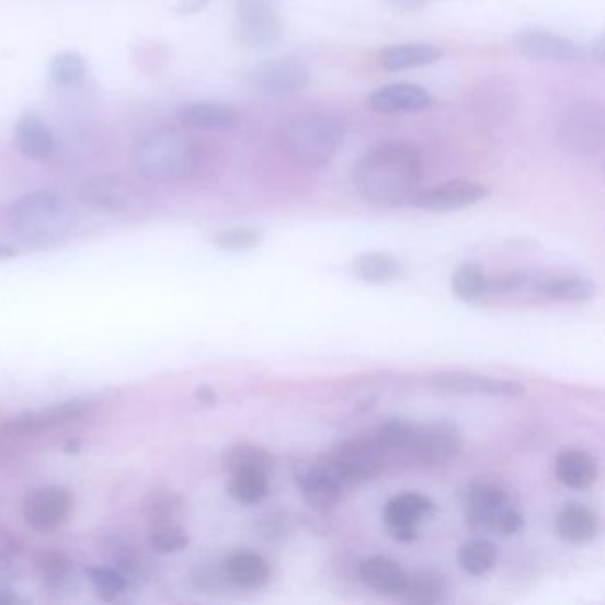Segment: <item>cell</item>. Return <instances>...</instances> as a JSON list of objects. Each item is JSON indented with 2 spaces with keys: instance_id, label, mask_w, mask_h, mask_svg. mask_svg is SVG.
<instances>
[{
  "instance_id": "obj_1",
  "label": "cell",
  "mask_w": 605,
  "mask_h": 605,
  "mask_svg": "<svg viewBox=\"0 0 605 605\" xmlns=\"http://www.w3.org/2000/svg\"><path fill=\"white\" fill-rule=\"evenodd\" d=\"M423 178L420 149L410 142L392 140L369 149L354 169L358 194L380 208L409 203Z\"/></svg>"
},
{
  "instance_id": "obj_2",
  "label": "cell",
  "mask_w": 605,
  "mask_h": 605,
  "mask_svg": "<svg viewBox=\"0 0 605 605\" xmlns=\"http://www.w3.org/2000/svg\"><path fill=\"white\" fill-rule=\"evenodd\" d=\"M134 163L137 173L149 182H178L196 173L199 155L191 137L163 126L139 140Z\"/></svg>"
},
{
  "instance_id": "obj_3",
  "label": "cell",
  "mask_w": 605,
  "mask_h": 605,
  "mask_svg": "<svg viewBox=\"0 0 605 605\" xmlns=\"http://www.w3.org/2000/svg\"><path fill=\"white\" fill-rule=\"evenodd\" d=\"M464 512L467 526L476 533L513 536L526 524L517 494L494 478H476L467 484Z\"/></svg>"
},
{
  "instance_id": "obj_4",
  "label": "cell",
  "mask_w": 605,
  "mask_h": 605,
  "mask_svg": "<svg viewBox=\"0 0 605 605\" xmlns=\"http://www.w3.org/2000/svg\"><path fill=\"white\" fill-rule=\"evenodd\" d=\"M346 136V125L331 114L298 116L283 130V145L295 162L306 169L326 168Z\"/></svg>"
},
{
  "instance_id": "obj_5",
  "label": "cell",
  "mask_w": 605,
  "mask_h": 605,
  "mask_svg": "<svg viewBox=\"0 0 605 605\" xmlns=\"http://www.w3.org/2000/svg\"><path fill=\"white\" fill-rule=\"evenodd\" d=\"M386 453L375 438H349L327 453L326 461L346 489L369 483L383 475Z\"/></svg>"
},
{
  "instance_id": "obj_6",
  "label": "cell",
  "mask_w": 605,
  "mask_h": 605,
  "mask_svg": "<svg viewBox=\"0 0 605 605\" xmlns=\"http://www.w3.org/2000/svg\"><path fill=\"white\" fill-rule=\"evenodd\" d=\"M559 136L564 148L582 157L601 153L605 145V111L595 100H579L572 103L559 126Z\"/></svg>"
},
{
  "instance_id": "obj_7",
  "label": "cell",
  "mask_w": 605,
  "mask_h": 605,
  "mask_svg": "<svg viewBox=\"0 0 605 605\" xmlns=\"http://www.w3.org/2000/svg\"><path fill=\"white\" fill-rule=\"evenodd\" d=\"M277 5L279 0H237L235 37L242 47L265 48L279 42L285 22Z\"/></svg>"
},
{
  "instance_id": "obj_8",
  "label": "cell",
  "mask_w": 605,
  "mask_h": 605,
  "mask_svg": "<svg viewBox=\"0 0 605 605\" xmlns=\"http://www.w3.org/2000/svg\"><path fill=\"white\" fill-rule=\"evenodd\" d=\"M65 208V199L57 192H28L11 203L5 220L14 233L34 237L50 231L61 220Z\"/></svg>"
},
{
  "instance_id": "obj_9",
  "label": "cell",
  "mask_w": 605,
  "mask_h": 605,
  "mask_svg": "<svg viewBox=\"0 0 605 605\" xmlns=\"http://www.w3.org/2000/svg\"><path fill=\"white\" fill-rule=\"evenodd\" d=\"M429 384L433 391L444 392V395H480L501 398V400H515V398L526 395V386L517 380L489 377V375L460 372V369L435 373L429 378Z\"/></svg>"
},
{
  "instance_id": "obj_10",
  "label": "cell",
  "mask_w": 605,
  "mask_h": 605,
  "mask_svg": "<svg viewBox=\"0 0 605 605\" xmlns=\"http://www.w3.org/2000/svg\"><path fill=\"white\" fill-rule=\"evenodd\" d=\"M464 449V432L452 421L415 424L409 453L423 464H446Z\"/></svg>"
},
{
  "instance_id": "obj_11",
  "label": "cell",
  "mask_w": 605,
  "mask_h": 605,
  "mask_svg": "<svg viewBox=\"0 0 605 605\" xmlns=\"http://www.w3.org/2000/svg\"><path fill=\"white\" fill-rule=\"evenodd\" d=\"M297 487L306 504L318 515H327L340 506L349 490L323 457L298 470Z\"/></svg>"
},
{
  "instance_id": "obj_12",
  "label": "cell",
  "mask_w": 605,
  "mask_h": 605,
  "mask_svg": "<svg viewBox=\"0 0 605 605\" xmlns=\"http://www.w3.org/2000/svg\"><path fill=\"white\" fill-rule=\"evenodd\" d=\"M73 512V495L61 484L39 487L25 498L22 513L34 532H56Z\"/></svg>"
},
{
  "instance_id": "obj_13",
  "label": "cell",
  "mask_w": 605,
  "mask_h": 605,
  "mask_svg": "<svg viewBox=\"0 0 605 605\" xmlns=\"http://www.w3.org/2000/svg\"><path fill=\"white\" fill-rule=\"evenodd\" d=\"M489 189L470 180H453L430 186L424 191H415L410 197V205L418 210L432 212V214H446V212L464 210L469 206L478 205L489 197Z\"/></svg>"
},
{
  "instance_id": "obj_14",
  "label": "cell",
  "mask_w": 605,
  "mask_h": 605,
  "mask_svg": "<svg viewBox=\"0 0 605 605\" xmlns=\"http://www.w3.org/2000/svg\"><path fill=\"white\" fill-rule=\"evenodd\" d=\"M435 512V503L418 492H403L387 501L384 522L395 540L410 544L418 538V529Z\"/></svg>"
},
{
  "instance_id": "obj_15",
  "label": "cell",
  "mask_w": 605,
  "mask_h": 605,
  "mask_svg": "<svg viewBox=\"0 0 605 605\" xmlns=\"http://www.w3.org/2000/svg\"><path fill=\"white\" fill-rule=\"evenodd\" d=\"M515 47L529 61L581 62L586 61V50L569 37L541 28H524L515 36Z\"/></svg>"
},
{
  "instance_id": "obj_16",
  "label": "cell",
  "mask_w": 605,
  "mask_h": 605,
  "mask_svg": "<svg viewBox=\"0 0 605 605\" xmlns=\"http://www.w3.org/2000/svg\"><path fill=\"white\" fill-rule=\"evenodd\" d=\"M91 409H93V401L91 400H70L47 407V409L24 412V414L16 415L13 420L2 424L0 435L11 437L16 433L22 435V433H36L42 432V430L56 429V426L82 420Z\"/></svg>"
},
{
  "instance_id": "obj_17",
  "label": "cell",
  "mask_w": 605,
  "mask_h": 605,
  "mask_svg": "<svg viewBox=\"0 0 605 605\" xmlns=\"http://www.w3.org/2000/svg\"><path fill=\"white\" fill-rule=\"evenodd\" d=\"M254 88L272 94H289L302 91L311 82L308 66L295 59H271L252 66L248 73Z\"/></svg>"
},
{
  "instance_id": "obj_18",
  "label": "cell",
  "mask_w": 605,
  "mask_h": 605,
  "mask_svg": "<svg viewBox=\"0 0 605 605\" xmlns=\"http://www.w3.org/2000/svg\"><path fill=\"white\" fill-rule=\"evenodd\" d=\"M14 146L20 153L36 162H47L56 151L50 128L34 112H25L14 125Z\"/></svg>"
},
{
  "instance_id": "obj_19",
  "label": "cell",
  "mask_w": 605,
  "mask_h": 605,
  "mask_svg": "<svg viewBox=\"0 0 605 605\" xmlns=\"http://www.w3.org/2000/svg\"><path fill=\"white\" fill-rule=\"evenodd\" d=\"M433 100L426 89L409 82L384 85L369 96V107L383 114L420 112L429 109Z\"/></svg>"
},
{
  "instance_id": "obj_20",
  "label": "cell",
  "mask_w": 605,
  "mask_h": 605,
  "mask_svg": "<svg viewBox=\"0 0 605 605\" xmlns=\"http://www.w3.org/2000/svg\"><path fill=\"white\" fill-rule=\"evenodd\" d=\"M176 119L183 126L203 132L233 130L238 114L231 105L220 102L186 103L176 111Z\"/></svg>"
},
{
  "instance_id": "obj_21",
  "label": "cell",
  "mask_w": 605,
  "mask_h": 605,
  "mask_svg": "<svg viewBox=\"0 0 605 605\" xmlns=\"http://www.w3.org/2000/svg\"><path fill=\"white\" fill-rule=\"evenodd\" d=\"M358 579L364 586L380 595L395 596L400 598L406 587L407 572L396 563L395 559L386 556H372L358 564Z\"/></svg>"
},
{
  "instance_id": "obj_22",
  "label": "cell",
  "mask_w": 605,
  "mask_h": 605,
  "mask_svg": "<svg viewBox=\"0 0 605 605\" xmlns=\"http://www.w3.org/2000/svg\"><path fill=\"white\" fill-rule=\"evenodd\" d=\"M79 199L93 210L122 212L130 205L132 191L119 178L96 176L80 186Z\"/></svg>"
},
{
  "instance_id": "obj_23",
  "label": "cell",
  "mask_w": 605,
  "mask_h": 605,
  "mask_svg": "<svg viewBox=\"0 0 605 605\" xmlns=\"http://www.w3.org/2000/svg\"><path fill=\"white\" fill-rule=\"evenodd\" d=\"M533 292L555 302H586L596 294V285L581 275H541L532 279Z\"/></svg>"
},
{
  "instance_id": "obj_24",
  "label": "cell",
  "mask_w": 605,
  "mask_h": 605,
  "mask_svg": "<svg viewBox=\"0 0 605 605\" xmlns=\"http://www.w3.org/2000/svg\"><path fill=\"white\" fill-rule=\"evenodd\" d=\"M224 578L242 590H260L271 581V564L251 550H238L224 561Z\"/></svg>"
},
{
  "instance_id": "obj_25",
  "label": "cell",
  "mask_w": 605,
  "mask_h": 605,
  "mask_svg": "<svg viewBox=\"0 0 605 605\" xmlns=\"http://www.w3.org/2000/svg\"><path fill=\"white\" fill-rule=\"evenodd\" d=\"M598 527L596 513L582 504H567L556 517V533L567 544L582 545L595 540Z\"/></svg>"
},
{
  "instance_id": "obj_26",
  "label": "cell",
  "mask_w": 605,
  "mask_h": 605,
  "mask_svg": "<svg viewBox=\"0 0 605 605\" xmlns=\"http://www.w3.org/2000/svg\"><path fill=\"white\" fill-rule=\"evenodd\" d=\"M449 595V582L446 575L437 569H421L407 573L406 587L401 592V601L410 604H443Z\"/></svg>"
},
{
  "instance_id": "obj_27",
  "label": "cell",
  "mask_w": 605,
  "mask_h": 605,
  "mask_svg": "<svg viewBox=\"0 0 605 605\" xmlns=\"http://www.w3.org/2000/svg\"><path fill=\"white\" fill-rule=\"evenodd\" d=\"M443 54V48L433 43H403L384 48L378 61L387 71H403L441 61Z\"/></svg>"
},
{
  "instance_id": "obj_28",
  "label": "cell",
  "mask_w": 605,
  "mask_h": 605,
  "mask_svg": "<svg viewBox=\"0 0 605 605\" xmlns=\"http://www.w3.org/2000/svg\"><path fill=\"white\" fill-rule=\"evenodd\" d=\"M556 478L569 489H590L598 478V460L582 449L559 453Z\"/></svg>"
},
{
  "instance_id": "obj_29",
  "label": "cell",
  "mask_w": 605,
  "mask_h": 605,
  "mask_svg": "<svg viewBox=\"0 0 605 605\" xmlns=\"http://www.w3.org/2000/svg\"><path fill=\"white\" fill-rule=\"evenodd\" d=\"M350 269L358 281L373 286L391 285L395 281L401 279V275H403V266L400 261L387 252L358 254L352 261Z\"/></svg>"
},
{
  "instance_id": "obj_30",
  "label": "cell",
  "mask_w": 605,
  "mask_h": 605,
  "mask_svg": "<svg viewBox=\"0 0 605 605\" xmlns=\"http://www.w3.org/2000/svg\"><path fill=\"white\" fill-rule=\"evenodd\" d=\"M224 466L233 472H260L271 476L274 470L275 458L265 447L256 444L238 443L229 446L222 455Z\"/></svg>"
},
{
  "instance_id": "obj_31",
  "label": "cell",
  "mask_w": 605,
  "mask_h": 605,
  "mask_svg": "<svg viewBox=\"0 0 605 605\" xmlns=\"http://www.w3.org/2000/svg\"><path fill=\"white\" fill-rule=\"evenodd\" d=\"M499 561L498 545L484 538H472L460 545L457 563L464 572L480 578L494 569Z\"/></svg>"
},
{
  "instance_id": "obj_32",
  "label": "cell",
  "mask_w": 605,
  "mask_h": 605,
  "mask_svg": "<svg viewBox=\"0 0 605 605\" xmlns=\"http://www.w3.org/2000/svg\"><path fill=\"white\" fill-rule=\"evenodd\" d=\"M487 286H489V277L480 263H461L453 274V294L461 302H478L487 295Z\"/></svg>"
},
{
  "instance_id": "obj_33",
  "label": "cell",
  "mask_w": 605,
  "mask_h": 605,
  "mask_svg": "<svg viewBox=\"0 0 605 605\" xmlns=\"http://www.w3.org/2000/svg\"><path fill=\"white\" fill-rule=\"evenodd\" d=\"M85 73H88V62L79 52H59L48 62V75H50L52 82L61 88L79 84L84 80Z\"/></svg>"
},
{
  "instance_id": "obj_34",
  "label": "cell",
  "mask_w": 605,
  "mask_h": 605,
  "mask_svg": "<svg viewBox=\"0 0 605 605\" xmlns=\"http://www.w3.org/2000/svg\"><path fill=\"white\" fill-rule=\"evenodd\" d=\"M271 492L269 476L260 472H233L228 484V494L238 503L258 504Z\"/></svg>"
},
{
  "instance_id": "obj_35",
  "label": "cell",
  "mask_w": 605,
  "mask_h": 605,
  "mask_svg": "<svg viewBox=\"0 0 605 605\" xmlns=\"http://www.w3.org/2000/svg\"><path fill=\"white\" fill-rule=\"evenodd\" d=\"M415 423L407 420H389L377 430L375 441L383 447L384 453L409 452L410 443L414 437Z\"/></svg>"
},
{
  "instance_id": "obj_36",
  "label": "cell",
  "mask_w": 605,
  "mask_h": 605,
  "mask_svg": "<svg viewBox=\"0 0 605 605\" xmlns=\"http://www.w3.org/2000/svg\"><path fill=\"white\" fill-rule=\"evenodd\" d=\"M261 242H263V233L256 228L222 229L212 237L215 248L229 252L252 251Z\"/></svg>"
},
{
  "instance_id": "obj_37",
  "label": "cell",
  "mask_w": 605,
  "mask_h": 605,
  "mask_svg": "<svg viewBox=\"0 0 605 605\" xmlns=\"http://www.w3.org/2000/svg\"><path fill=\"white\" fill-rule=\"evenodd\" d=\"M149 545L155 552L159 555H176L186 549L189 545V535H186L183 527L176 526V524H160L155 526L153 532L148 538Z\"/></svg>"
},
{
  "instance_id": "obj_38",
  "label": "cell",
  "mask_w": 605,
  "mask_h": 605,
  "mask_svg": "<svg viewBox=\"0 0 605 605\" xmlns=\"http://www.w3.org/2000/svg\"><path fill=\"white\" fill-rule=\"evenodd\" d=\"M182 507L183 499L178 494H155L146 501L145 515L153 526L171 524Z\"/></svg>"
},
{
  "instance_id": "obj_39",
  "label": "cell",
  "mask_w": 605,
  "mask_h": 605,
  "mask_svg": "<svg viewBox=\"0 0 605 605\" xmlns=\"http://www.w3.org/2000/svg\"><path fill=\"white\" fill-rule=\"evenodd\" d=\"M88 579L103 601H114L126 590L125 575L107 567H89Z\"/></svg>"
},
{
  "instance_id": "obj_40",
  "label": "cell",
  "mask_w": 605,
  "mask_h": 605,
  "mask_svg": "<svg viewBox=\"0 0 605 605\" xmlns=\"http://www.w3.org/2000/svg\"><path fill=\"white\" fill-rule=\"evenodd\" d=\"M36 569L39 572V578L48 587H56L65 581L70 564H68V559L59 552H47L36 559Z\"/></svg>"
},
{
  "instance_id": "obj_41",
  "label": "cell",
  "mask_w": 605,
  "mask_h": 605,
  "mask_svg": "<svg viewBox=\"0 0 605 605\" xmlns=\"http://www.w3.org/2000/svg\"><path fill=\"white\" fill-rule=\"evenodd\" d=\"M526 285H529V275L526 272H510V274L499 275L494 279H489L487 294L512 295Z\"/></svg>"
},
{
  "instance_id": "obj_42",
  "label": "cell",
  "mask_w": 605,
  "mask_h": 605,
  "mask_svg": "<svg viewBox=\"0 0 605 605\" xmlns=\"http://www.w3.org/2000/svg\"><path fill=\"white\" fill-rule=\"evenodd\" d=\"M288 529L289 518L283 512L269 513V515L261 517L260 522H258V532L266 540H277L281 536L286 535Z\"/></svg>"
},
{
  "instance_id": "obj_43",
  "label": "cell",
  "mask_w": 605,
  "mask_h": 605,
  "mask_svg": "<svg viewBox=\"0 0 605 605\" xmlns=\"http://www.w3.org/2000/svg\"><path fill=\"white\" fill-rule=\"evenodd\" d=\"M196 396L203 406L212 407L217 403V392L210 386H201L196 391Z\"/></svg>"
},
{
  "instance_id": "obj_44",
  "label": "cell",
  "mask_w": 605,
  "mask_h": 605,
  "mask_svg": "<svg viewBox=\"0 0 605 605\" xmlns=\"http://www.w3.org/2000/svg\"><path fill=\"white\" fill-rule=\"evenodd\" d=\"M592 57H595L596 61H605V37L598 36L592 45Z\"/></svg>"
},
{
  "instance_id": "obj_45",
  "label": "cell",
  "mask_w": 605,
  "mask_h": 605,
  "mask_svg": "<svg viewBox=\"0 0 605 605\" xmlns=\"http://www.w3.org/2000/svg\"><path fill=\"white\" fill-rule=\"evenodd\" d=\"M19 595H14L10 590H0V605H16L20 604Z\"/></svg>"
},
{
  "instance_id": "obj_46",
  "label": "cell",
  "mask_w": 605,
  "mask_h": 605,
  "mask_svg": "<svg viewBox=\"0 0 605 605\" xmlns=\"http://www.w3.org/2000/svg\"><path fill=\"white\" fill-rule=\"evenodd\" d=\"M19 256V251L13 248V246H8V243H0V261L13 260V258Z\"/></svg>"
}]
</instances>
